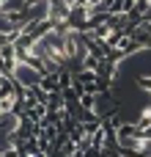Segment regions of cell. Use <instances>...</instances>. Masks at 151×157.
I'll use <instances>...</instances> for the list:
<instances>
[{"label": "cell", "mask_w": 151, "mask_h": 157, "mask_svg": "<svg viewBox=\"0 0 151 157\" xmlns=\"http://www.w3.org/2000/svg\"><path fill=\"white\" fill-rule=\"evenodd\" d=\"M138 86H140L146 94H151V77H140V80H138Z\"/></svg>", "instance_id": "2"}, {"label": "cell", "mask_w": 151, "mask_h": 157, "mask_svg": "<svg viewBox=\"0 0 151 157\" xmlns=\"http://www.w3.org/2000/svg\"><path fill=\"white\" fill-rule=\"evenodd\" d=\"M41 77H44V72H39L33 63H28V61H17L14 66H11V80L19 86V88H39L41 86Z\"/></svg>", "instance_id": "1"}]
</instances>
